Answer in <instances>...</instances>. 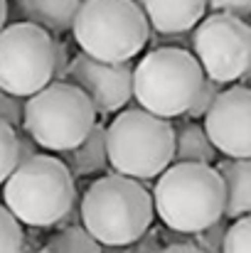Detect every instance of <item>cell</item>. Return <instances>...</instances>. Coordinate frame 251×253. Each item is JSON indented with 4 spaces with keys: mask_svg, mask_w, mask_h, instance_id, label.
Instances as JSON below:
<instances>
[{
    "mask_svg": "<svg viewBox=\"0 0 251 253\" xmlns=\"http://www.w3.org/2000/svg\"><path fill=\"white\" fill-rule=\"evenodd\" d=\"M155 214L177 234H197L224 219V182L207 163L167 165L155 182Z\"/></svg>",
    "mask_w": 251,
    "mask_h": 253,
    "instance_id": "6da1fadb",
    "label": "cell"
},
{
    "mask_svg": "<svg viewBox=\"0 0 251 253\" xmlns=\"http://www.w3.org/2000/svg\"><path fill=\"white\" fill-rule=\"evenodd\" d=\"M153 194L133 177H99L84 194L82 224L101 246H128L153 224Z\"/></svg>",
    "mask_w": 251,
    "mask_h": 253,
    "instance_id": "7a4b0ae2",
    "label": "cell"
},
{
    "mask_svg": "<svg viewBox=\"0 0 251 253\" xmlns=\"http://www.w3.org/2000/svg\"><path fill=\"white\" fill-rule=\"evenodd\" d=\"M2 184L5 207L27 226H54L72 211L77 197L72 169L54 155L37 153L17 163Z\"/></svg>",
    "mask_w": 251,
    "mask_h": 253,
    "instance_id": "3957f363",
    "label": "cell"
},
{
    "mask_svg": "<svg viewBox=\"0 0 251 253\" xmlns=\"http://www.w3.org/2000/svg\"><path fill=\"white\" fill-rule=\"evenodd\" d=\"M72 32L84 54L101 62H131L151 40L136 0H82Z\"/></svg>",
    "mask_w": 251,
    "mask_h": 253,
    "instance_id": "277c9868",
    "label": "cell"
},
{
    "mask_svg": "<svg viewBox=\"0 0 251 253\" xmlns=\"http://www.w3.org/2000/svg\"><path fill=\"white\" fill-rule=\"evenodd\" d=\"M108 165L133 179H153L175 158V128L146 108L121 111L106 128Z\"/></svg>",
    "mask_w": 251,
    "mask_h": 253,
    "instance_id": "5b68a950",
    "label": "cell"
},
{
    "mask_svg": "<svg viewBox=\"0 0 251 253\" xmlns=\"http://www.w3.org/2000/svg\"><path fill=\"white\" fill-rule=\"evenodd\" d=\"M96 123V108L79 86L50 82L27 96L22 111V130L45 150H72L89 135Z\"/></svg>",
    "mask_w": 251,
    "mask_h": 253,
    "instance_id": "8992f818",
    "label": "cell"
},
{
    "mask_svg": "<svg viewBox=\"0 0 251 253\" xmlns=\"http://www.w3.org/2000/svg\"><path fill=\"white\" fill-rule=\"evenodd\" d=\"M202 82L204 72L197 57L182 47L153 49L133 67L136 101L167 121L187 113Z\"/></svg>",
    "mask_w": 251,
    "mask_h": 253,
    "instance_id": "52a82bcc",
    "label": "cell"
},
{
    "mask_svg": "<svg viewBox=\"0 0 251 253\" xmlns=\"http://www.w3.org/2000/svg\"><path fill=\"white\" fill-rule=\"evenodd\" d=\"M54 79V37L35 22L0 30V88L27 98Z\"/></svg>",
    "mask_w": 251,
    "mask_h": 253,
    "instance_id": "ba28073f",
    "label": "cell"
},
{
    "mask_svg": "<svg viewBox=\"0 0 251 253\" xmlns=\"http://www.w3.org/2000/svg\"><path fill=\"white\" fill-rule=\"evenodd\" d=\"M192 49L207 79L239 82L251 62V25L229 12H212L195 25Z\"/></svg>",
    "mask_w": 251,
    "mask_h": 253,
    "instance_id": "9c48e42d",
    "label": "cell"
},
{
    "mask_svg": "<svg viewBox=\"0 0 251 253\" xmlns=\"http://www.w3.org/2000/svg\"><path fill=\"white\" fill-rule=\"evenodd\" d=\"M64 77L79 86L99 113L121 111L133 98V64L131 62H101L79 52Z\"/></svg>",
    "mask_w": 251,
    "mask_h": 253,
    "instance_id": "30bf717a",
    "label": "cell"
},
{
    "mask_svg": "<svg viewBox=\"0 0 251 253\" xmlns=\"http://www.w3.org/2000/svg\"><path fill=\"white\" fill-rule=\"evenodd\" d=\"M204 133L227 158H251V86L219 91L204 113Z\"/></svg>",
    "mask_w": 251,
    "mask_h": 253,
    "instance_id": "8fae6325",
    "label": "cell"
},
{
    "mask_svg": "<svg viewBox=\"0 0 251 253\" xmlns=\"http://www.w3.org/2000/svg\"><path fill=\"white\" fill-rule=\"evenodd\" d=\"M146 12L151 30L172 37L195 30L207 12V0H136Z\"/></svg>",
    "mask_w": 251,
    "mask_h": 253,
    "instance_id": "7c38bea8",
    "label": "cell"
},
{
    "mask_svg": "<svg viewBox=\"0 0 251 253\" xmlns=\"http://www.w3.org/2000/svg\"><path fill=\"white\" fill-rule=\"evenodd\" d=\"M217 172L224 182V216L251 214V158H227L217 165Z\"/></svg>",
    "mask_w": 251,
    "mask_h": 253,
    "instance_id": "4fadbf2b",
    "label": "cell"
},
{
    "mask_svg": "<svg viewBox=\"0 0 251 253\" xmlns=\"http://www.w3.org/2000/svg\"><path fill=\"white\" fill-rule=\"evenodd\" d=\"M15 5L27 22L59 35L72 30L82 0H15Z\"/></svg>",
    "mask_w": 251,
    "mask_h": 253,
    "instance_id": "5bb4252c",
    "label": "cell"
},
{
    "mask_svg": "<svg viewBox=\"0 0 251 253\" xmlns=\"http://www.w3.org/2000/svg\"><path fill=\"white\" fill-rule=\"evenodd\" d=\"M64 163L72 169V174L84 177V174H94L101 172L108 165V155H106V128L96 126L89 130V135L72 150H64Z\"/></svg>",
    "mask_w": 251,
    "mask_h": 253,
    "instance_id": "9a60e30c",
    "label": "cell"
},
{
    "mask_svg": "<svg viewBox=\"0 0 251 253\" xmlns=\"http://www.w3.org/2000/svg\"><path fill=\"white\" fill-rule=\"evenodd\" d=\"M214 145L204 133V126L185 123L175 133V163H214Z\"/></svg>",
    "mask_w": 251,
    "mask_h": 253,
    "instance_id": "2e32d148",
    "label": "cell"
},
{
    "mask_svg": "<svg viewBox=\"0 0 251 253\" xmlns=\"http://www.w3.org/2000/svg\"><path fill=\"white\" fill-rule=\"evenodd\" d=\"M50 253H101V244L84 229V226H69L52 236L45 246Z\"/></svg>",
    "mask_w": 251,
    "mask_h": 253,
    "instance_id": "e0dca14e",
    "label": "cell"
},
{
    "mask_svg": "<svg viewBox=\"0 0 251 253\" xmlns=\"http://www.w3.org/2000/svg\"><path fill=\"white\" fill-rule=\"evenodd\" d=\"M222 253H251V214L234 219V224L224 231Z\"/></svg>",
    "mask_w": 251,
    "mask_h": 253,
    "instance_id": "ac0fdd59",
    "label": "cell"
},
{
    "mask_svg": "<svg viewBox=\"0 0 251 253\" xmlns=\"http://www.w3.org/2000/svg\"><path fill=\"white\" fill-rule=\"evenodd\" d=\"M17 165V130L0 121V184L10 177Z\"/></svg>",
    "mask_w": 251,
    "mask_h": 253,
    "instance_id": "d6986e66",
    "label": "cell"
},
{
    "mask_svg": "<svg viewBox=\"0 0 251 253\" xmlns=\"http://www.w3.org/2000/svg\"><path fill=\"white\" fill-rule=\"evenodd\" d=\"M0 253H22V229L7 207H0Z\"/></svg>",
    "mask_w": 251,
    "mask_h": 253,
    "instance_id": "ffe728a7",
    "label": "cell"
},
{
    "mask_svg": "<svg viewBox=\"0 0 251 253\" xmlns=\"http://www.w3.org/2000/svg\"><path fill=\"white\" fill-rule=\"evenodd\" d=\"M219 91H222V84H217V82H212V79L204 77V82L200 86V91H197L192 106L187 108V116H190V118H204V113L209 111V106L214 103V98L219 96Z\"/></svg>",
    "mask_w": 251,
    "mask_h": 253,
    "instance_id": "44dd1931",
    "label": "cell"
},
{
    "mask_svg": "<svg viewBox=\"0 0 251 253\" xmlns=\"http://www.w3.org/2000/svg\"><path fill=\"white\" fill-rule=\"evenodd\" d=\"M22 111H25V101L20 96H12V93L0 88V121L10 123L12 128H20L22 126Z\"/></svg>",
    "mask_w": 251,
    "mask_h": 253,
    "instance_id": "7402d4cb",
    "label": "cell"
},
{
    "mask_svg": "<svg viewBox=\"0 0 251 253\" xmlns=\"http://www.w3.org/2000/svg\"><path fill=\"white\" fill-rule=\"evenodd\" d=\"M224 224H222V219L217 221V224H212V226H207V229H202V231H197L195 236H197V244L195 246H200L204 253H222V241H224Z\"/></svg>",
    "mask_w": 251,
    "mask_h": 253,
    "instance_id": "603a6c76",
    "label": "cell"
},
{
    "mask_svg": "<svg viewBox=\"0 0 251 253\" xmlns=\"http://www.w3.org/2000/svg\"><path fill=\"white\" fill-rule=\"evenodd\" d=\"M207 7L212 12H229L244 20L251 15V0H207Z\"/></svg>",
    "mask_w": 251,
    "mask_h": 253,
    "instance_id": "cb8c5ba5",
    "label": "cell"
},
{
    "mask_svg": "<svg viewBox=\"0 0 251 253\" xmlns=\"http://www.w3.org/2000/svg\"><path fill=\"white\" fill-rule=\"evenodd\" d=\"M131 249H126V253H158V239L155 236H151L148 231L138 239V241H133V244H128Z\"/></svg>",
    "mask_w": 251,
    "mask_h": 253,
    "instance_id": "d4e9b609",
    "label": "cell"
},
{
    "mask_svg": "<svg viewBox=\"0 0 251 253\" xmlns=\"http://www.w3.org/2000/svg\"><path fill=\"white\" fill-rule=\"evenodd\" d=\"M32 155H37L35 140H32L27 133H25V135L17 133V163H25V160H30Z\"/></svg>",
    "mask_w": 251,
    "mask_h": 253,
    "instance_id": "484cf974",
    "label": "cell"
},
{
    "mask_svg": "<svg viewBox=\"0 0 251 253\" xmlns=\"http://www.w3.org/2000/svg\"><path fill=\"white\" fill-rule=\"evenodd\" d=\"M67 49H64V44L62 42H57L54 40V77H64V72H67Z\"/></svg>",
    "mask_w": 251,
    "mask_h": 253,
    "instance_id": "4316f807",
    "label": "cell"
},
{
    "mask_svg": "<svg viewBox=\"0 0 251 253\" xmlns=\"http://www.w3.org/2000/svg\"><path fill=\"white\" fill-rule=\"evenodd\" d=\"M158 253H204V251L200 246H195V244H172V246L160 249Z\"/></svg>",
    "mask_w": 251,
    "mask_h": 253,
    "instance_id": "83f0119b",
    "label": "cell"
},
{
    "mask_svg": "<svg viewBox=\"0 0 251 253\" xmlns=\"http://www.w3.org/2000/svg\"><path fill=\"white\" fill-rule=\"evenodd\" d=\"M5 20H7V0H0V30L5 27Z\"/></svg>",
    "mask_w": 251,
    "mask_h": 253,
    "instance_id": "f1b7e54d",
    "label": "cell"
},
{
    "mask_svg": "<svg viewBox=\"0 0 251 253\" xmlns=\"http://www.w3.org/2000/svg\"><path fill=\"white\" fill-rule=\"evenodd\" d=\"M244 86H251V62H249V67H247V72L242 74V79H239Z\"/></svg>",
    "mask_w": 251,
    "mask_h": 253,
    "instance_id": "f546056e",
    "label": "cell"
},
{
    "mask_svg": "<svg viewBox=\"0 0 251 253\" xmlns=\"http://www.w3.org/2000/svg\"><path fill=\"white\" fill-rule=\"evenodd\" d=\"M37 253H50V251H37Z\"/></svg>",
    "mask_w": 251,
    "mask_h": 253,
    "instance_id": "4dcf8cb0",
    "label": "cell"
}]
</instances>
